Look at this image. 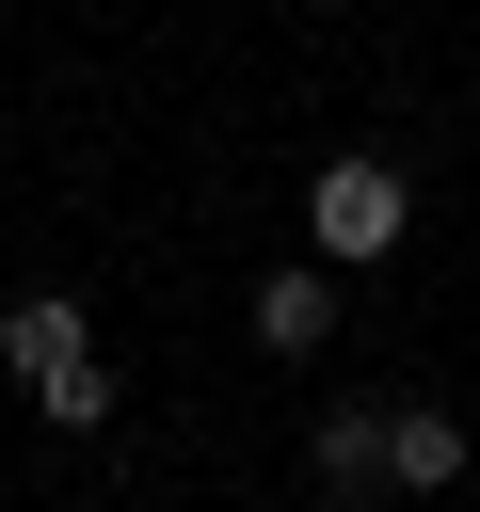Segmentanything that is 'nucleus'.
Returning a JSON list of instances; mask_svg holds the SVG:
<instances>
[{
  "mask_svg": "<svg viewBox=\"0 0 480 512\" xmlns=\"http://www.w3.org/2000/svg\"><path fill=\"white\" fill-rule=\"evenodd\" d=\"M0 368L32 384V416H48V432H96V416H112V368H96V336H80V304H64V288L0 304Z\"/></svg>",
  "mask_w": 480,
  "mask_h": 512,
  "instance_id": "f257e3e1",
  "label": "nucleus"
},
{
  "mask_svg": "<svg viewBox=\"0 0 480 512\" xmlns=\"http://www.w3.org/2000/svg\"><path fill=\"white\" fill-rule=\"evenodd\" d=\"M400 224H416V192H400V160H368V144H352V160H320V192H304V240H320L336 272H352V256H384Z\"/></svg>",
  "mask_w": 480,
  "mask_h": 512,
  "instance_id": "f03ea898",
  "label": "nucleus"
},
{
  "mask_svg": "<svg viewBox=\"0 0 480 512\" xmlns=\"http://www.w3.org/2000/svg\"><path fill=\"white\" fill-rule=\"evenodd\" d=\"M384 480H400V496H448V480H464V416H448V400H400V416H384Z\"/></svg>",
  "mask_w": 480,
  "mask_h": 512,
  "instance_id": "7ed1b4c3",
  "label": "nucleus"
},
{
  "mask_svg": "<svg viewBox=\"0 0 480 512\" xmlns=\"http://www.w3.org/2000/svg\"><path fill=\"white\" fill-rule=\"evenodd\" d=\"M336 336V256L320 272H256V352H320Z\"/></svg>",
  "mask_w": 480,
  "mask_h": 512,
  "instance_id": "20e7f679",
  "label": "nucleus"
},
{
  "mask_svg": "<svg viewBox=\"0 0 480 512\" xmlns=\"http://www.w3.org/2000/svg\"><path fill=\"white\" fill-rule=\"evenodd\" d=\"M384 480V416H320V496H368Z\"/></svg>",
  "mask_w": 480,
  "mask_h": 512,
  "instance_id": "39448f33",
  "label": "nucleus"
}]
</instances>
